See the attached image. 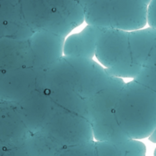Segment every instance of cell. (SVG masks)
I'll list each match as a JSON object with an SVG mask.
<instances>
[{"label":"cell","instance_id":"6da1fadb","mask_svg":"<svg viewBox=\"0 0 156 156\" xmlns=\"http://www.w3.org/2000/svg\"><path fill=\"white\" fill-rule=\"evenodd\" d=\"M115 109L119 125L132 140L147 138L156 128V93L134 80L124 83Z\"/></svg>","mask_w":156,"mask_h":156},{"label":"cell","instance_id":"7a4b0ae2","mask_svg":"<svg viewBox=\"0 0 156 156\" xmlns=\"http://www.w3.org/2000/svg\"><path fill=\"white\" fill-rule=\"evenodd\" d=\"M123 85V79L116 77L114 81L93 94L86 101L85 117L96 141L121 145L131 140L119 125L115 115V103Z\"/></svg>","mask_w":156,"mask_h":156},{"label":"cell","instance_id":"3957f363","mask_svg":"<svg viewBox=\"0 0 156 156\" xmlns=\"http://www.w3.org/2000/svg\"><path fill=\"white\" fill-rule=\"evenodd\" d=\"M94 56L106 67L108 73L117 78L134 79L142 68L132 60L129 31L102 28L97 39Z\"/></svg>","mask_w":156,"mask_h":156},{"label":"cell","instance_id":"277c9868","mask_svg":"<svg viewBox=\"0 0 156 156\" xmlns=\"http://www.w3.org/2000/svg\"><path fill=\"white\" fill-rule=\"evenodd\" d=\"M102 28L89 25L80 34L70 36L65 43V55L67 58H93L95 54L97 39Z\"/></svg>","mask_w":156,"mask_h":156},{"label":"cell","instance_id":"5b68a950","mask_svg":"<svg viewBox=\"0 0 156 156\" xmlns=\"http://www.w3.org/2000/svg\"><path fill=\"white\" fill-rule=\"evenodd\" d=\"M156 43V30L153 28L129 31V46L133 62L142 66Z\"/></svg>","mask_w":156,"mask_h":156},{"label":"cell","instance_id":"8992f818","mask_svg":"<svg viewBox=\"0 0 156 156\" xmlns=\"http://www.w3.org/2000/svg\"><path fill=\"white\" fill-rule=\"evenodd\" d=\"M58 156H97L95 142L90 141L60 149L58 152Z\"/></svg>","mask_w":156,"mask_h":156},{"label":"cell","instance_id":"52a82bcc","mask_svg":"<svg viewBox=\"0 0 156 156\" xmlns=\"http://www.w3.org/2000/svg\"><path fill=\"white\" fill-rule=\"evenodd\" d=\"M133 80L156 93V68L143 66Z\"/></svg>","mask_w":156,"mask_h":156},{"label":"cell","instance_id":"ba28073f","mask_svg":"<svg viewBox=\"0 0 156 156\" xmlns=\"http://www.w3.org/2000/svg\"><path fill=\"white\" fill-rule=\"evenodd\" d=\"M117 147L123 156H146V146L139 140L131 139L123 144L117 145Z\"/></svg>","mask_w":156,"mask_h":156},{"label":"cell","instance_id":"9c48e42d","mask_svg":"<svg viewBox=\"0 0 156 156\" xmlns=\"http://www.w3.org/2000/svg\"><path fill=\"white\" fill-rule=\"evenodd\" d=\"M95 150L97 156H123L117 145L109 142L96 141Z\"/></svg>","mask_w":156,"mask_h":156},{"label":"cell","instance_id":"30bf717a","mask_svg":"<svg viewBox=\"0 0 156 156\" xmlns=\"http://www.w3.org/2000/svg\"><path fill=\"white\" fill-rule=\"evenodd\" d=\"M147 23L156 30V0H151L147 6Z\"/></svg>","mask_w":156,"mask_h":156},{"label":"cell","instance_id":"8fae6325","mask_svg":"<svg viewBox=\"0 0 156 156\" xmlns=\"http://www.w3.org/2000/svg\"><path fill=\"white\" fill-rule=\"evenodd\" d=\"M144 66L156 68V43L154 44V48L151 50V52H150V54H149V56H148L147 59Z\"/></svg>","mask_w":156,"mask_h":156},{"label":"cell","instance_id":"7c38bea8","mask_svg":"<svg viewBox=\"0 0 156 156\" xmlns=\"http://www.w3.org/2000/svg\"><path fill=\"white\" fill-rule=\"evenodd\" d=\"M149 140L153 143H156V128L153 131V132L150 134V136L148 137Z\"/></svg>","mask_w":156,"mask_h":156},{"label":"cell","instance_id":"4fadbf2b","mask_svg":"<svg viewBox=\"0 0 156 156\" xmlns=\"http://www.w3.org/2000/svg\"><path fill=\"white\" fill-rule=\"evenodd\" d=\"M154 156H156V148L155 150H154Z\"/></svg>","mask_w":156,"mask_h":156}]
</instances>
